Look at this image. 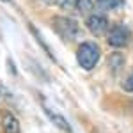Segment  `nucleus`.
I'll return each instance as SVG.
<instances>
[{"label": "nucleus", "instance_id": "f03ea898", "mask_svg": "<svg viewBox=\"0 0 133 133\" xmlns=\"http://www.w3.org/2000/svg\"><path fill=\"white\" fill-rule=\"evenodd\" d=\"M51 27L64 41H75L80 34L78 23L71 18H68V16H55L51 20Z\"/></svg>", "mask_w": 133, "mask_h": 133}, {"label": "nucleus", "instance_id": "9d476101", "mask_svg": "<svg viewBox=\"0 0 133 133\" xmlns=\"http://www.w3.org/2000/svg\"><path fill=\"white\" fill-rule=\"evenodd\" d=\"M123 89L126 92H133V73L123 82Z\"/></svg>", "mask_w": 133, "mask_h": 133}, {"label": "nucleus", "instance_id": "39448f33", "mask_svg": "<svg viewBox=\"0 0 133 133\" xmlns=\"http://www.w3.org/2000/svg\"><path fill=\"white\" fill-rule=\"evenodd\" d=\"M43 110H44V114H46V117H48V119H50V121L55 124L61 131L71 133V126H69V123L66 121V117H64L62 114H59L55 108L48 107V105H46V101H43Z\"/></svg>", "mask_w": 133, "mask_h": 133}, {"label": "nucleus", "instance_id": "0eeeda50", "mask_svg": "<svg viewBox=\"0 0 133 133\" xmlns=\"http://www.w3.org/2000/svg\"><path fill=\"white\" fill-rule=\"evenodd\" d=\"M108 66H110V69L114 71V75H117L124 68V57L121 53H112L110 59H108Z\"/></svg>", "mask_w": 133, "mask_h": 133}, {"label": "nucleus", "instance_id": "20e7f679", "mask_svg": "<svg viewBox=\"0 0 133 133\" xmlns=\"http://www.w3.org/2000/svg\"><path fill=\"white\" fill-rule=\"evenodd\" d=\"M87 29L91 32L92 36H96V37H101L105 36L107 32H108V20H107V16L105 14H89V18H87Z\"/></svg>", "mask_w": 133, "mask_h": 133}, {"label": "nucleus", "instance_id": "7ed1b4c3", "mask_svg": "<svg viewBox=\"0 0 133 133\" xmlns=\"http://www.w3.org/2000/svg\"><path fill=\"white\" fill-rule=\"evenodd\" d=\"M130 37H131V32L130 29L123 25V23H115L112 29L108 30V36H107V43L114 46V48H123L130 43Z\"/></svg>", "mask_w": 133, "mask_h": 133}, {"label": "nucleus", "instance_id": "f257e3e1", "mask_svg": "<svg viewBox=\"0 0 133 133\" xmlns=\"http://www.w3.org/2000/svg\"><path fill=\"white\" fill-rule=\"evenodd\" d=\"M101 59V50L96 43L92 41H85L78 46L76 50V62L80 64V68L85 71H91L92 68L99 62Z\"/></svg>", "mask_w": 133, "mask_h": 133}, {"label": "nucleus", "instance_id": "1a4fd4ad", "mask_svg": "<svg viewBox=\"0 0 133 133\" xmlns=\"http://www.w3.org/2000/svg\"><path fill=\"white\" fill-rule=\"evenodd\" d=\"M94 9V2L92 0H76V5H75V11L82 16H89L91 11Z\"/></svg>", "mask_w": 133, "mask_h": 133}, {"label": "nucleus", "instance_id": "ddd939ff", "mask_svg": "<svg viewBox=\"0 0 133 133\" xmlns=\"http://www.w3.org/2000/svg\"><path fill=\"white\" fill-rule=\"evenodd\" d=\"M44 2H48V4H50V2H51V0H44Z\"/></svg>", "mask_w": 133, "mask_h": 133}, {"label": "nucleus", "instance_id": "9b49d317", "mask_svg": "<svg viewBox=\"0 0 133 133\" xmlns=\"http://www.w3.org/2000/svg\"><path fill=\"white\" fill-rule=\"evenodd\" d=\"M61 5H62V9H75V5H76V0H62L61 2Z\"/></svg>", "mask_w": 133, "mask_h": 133}, {"label": "nucleus", "instance_id": "f8f14e48", "mask_svg": "<svg viewBox=\"0 0 133 133\" xmlns=\"http://www.w3.org/2000/svg\"><path fill=\"white\" fill-rule=\"evenodd\" d=\"M2 2H11V0H2Z\"/></svg>", "mask_w": 133, "mask_h": 133}, {"label": "nucleus", "instance_id": "423d86ee", "mask_svg": "<svg viewBox=\"0 0 133 133\" xmlns=\"http://www.w3.org/2000/svg\"><path fill=\"white\" fill-rule=\"evenodd\" d=\"M0 124L4 128L5 133H20V121L9 112V110H4L2 112V119H0Z\"/></svg>", "mask_w": 133, "mask_h": 133}, {"label": "nucleus", "instance_id": "6e6552de", "mask_svg": "<svg viewBox=\"0 0 133 133\" xmlns=\"http://www.w3.org/2000/svg\"><path fill=\"white\" fill-rule=\"evenodd\" d=\"M96 5L103 11H115L124 5V0H96Z\"/></svg>", "mask_w": 133, "mask_h": 133}]
</instances>
